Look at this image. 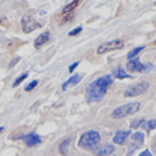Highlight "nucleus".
I'll list each match as a JSON object with an SVG mask.
<instances>
[{
  "instance_id": "18",
  "label": "nucleus",
  "mask_w": 156,
  "mask_h": 156,
  "mask_svg": "<svg viewBox=\"0 0 156 156\" xmlns=\"http://www.w3.org/2000/svg\"><path fill=\"white\" fill-rule=\"evenodd\" d=\"M144 49V46H139V48H136V49H133L132 52H129L128 53V60H132V58H134L137 55H139L140 52Z\"/></svg>"
},
{
  "instance_id": "27",
  "label": "nucleus",
  "mask_w": 156,
  "mask_h": 156,
  "mask_svg": "<svg viewBox=\"0 0 156 156\" xmlns=\"http://www.w3.org/2000/svg\"><path fill=\"white\" fill-rule=\"evenodd\" d=\"M154 45H156V41H155V42H154Z\"/></svg>"
},
{
  "instance_id": "17",
  "label": "nucleus",
  "mask_w": 156,
  "mask_h": 156,
  "mask_svg": "<svg viewBox=\"0 0 156 156\" xmlns=\"http://www.w3.org/2000/svg\"><path fill=\"white\" fill-rule=\"evenodd\" d=\"M113 76L115 77V79H126V77H130V75H128L126 71H124L122 68H117V69L113 72Z\"/></svg>"
},
{
  "instance_id": "12",
  "label": "nucleus",
  "mask_w": 156,
  "mask_h": 156,
  "mask_svg": "<svg viewBox=\"0 0 156 156\" xmlns=\"http://www.w3.org/2000/svg\"><path fill=\"white\" fill-rule=\"evenodd\" d=\"M114 151H115V149H114V147L110 145V144H107V145H103V147H101V148L95 149V152H97L98 156H109V155H112Z\"/></svg>"
},
{
  "instance_id": "13",
  "label": "nucleus",
  "mask_w": 156,
  "mask_h": 156,
  "mask_svg": "<svg viewBox=\"0 0 156 156\" xmlns=\"http://www.w3.org/2000/svg\"><path fill=\"white\" fill-rule=\"evenodd\" d=\"M48 41H50V34L48 31H45V33H42V34L40 35V37L35 40V42H34V46L35 48H41L44 44H46Z\"/></svg>"
},
{
  "instance_id": "24",
  "label": "nucleus",
  "mask_w": 156,
  "mask_h": 156,
  "mask_svg": "<svg viewBox=\"0 0 156 156\" xmlns=\"http://www.w3.org/2000/svg\"><path fill=\"white\" fill-rule=\"evenodd\" d=\"M77 67H79V61H76V62H75V64H72L71 67H69V72H71V73H72V72H73L75 69H76Z\"/></svg>"
},
{
  "instance_id": "20",
  "label": "nucleus",
  "mask_w": 156,
  "mask_h": 156,
  "mask_svg": "<svg viewBox=\"0 0 156 156\" xmlns=\"http://www.w3.org/2000/svg\"><path fill=\"white\" fill-rule=\"evenodd\" d=\"M143 122H144V118H140V119H134V121H132V124H130V128H132V129L141 128Z\"/></svg>"
},
{
  "instance_id": "2",
  "label": "nucleus",
  "mask_w": 156,
  "mask_h": 156,
  "mask_svg": "<svg viewBox=\"0 0 156 156\" xmlns=\"http://www.w3.org/2000/svg\"><path fill=\"white\" fill-rule=\"evenodd\" d=\"M101 143V134L98 130H88L79 139V147L86 151H95Z\"/></svg>"
},
{
  "instance_id": "1",
  "label": "nucleus",
  "mask_w": 156,
  "mask_h": 156,
  "mask_svg": "<svg viewBox=\"0 0 156 156\" xmlns=\"http://www.w3.org/2000/svg\"><path fill=\"white\" fill-rule=\"evenodd\" d=\"M113 79L110 75L106 76H101L97 80L91 82L86 88V98L88 102H99L103 99V97L106 95L109 87L112 86Z\"/></svg>"
},
{
  "instance_id": "6",
  "label": "nucleus",
  "mask_w": 156,
  "mask_h": 156,
  "mask_svg": "<svg viewBox=\"0 0 156 156\" xmlns=\"http://www.w3.org/2000/svg\"><path fill=\"white\" fill-rule=\"evenodd\" d=\"M144 143V133L141 132H136L134 134H132L130 137V145H129V154H133L137 148L143 145Z\"/></svg>"
},
{
  "instance_id": "19",
  "label": "nucleus",
  "mask_w": 156,
  "mask_h": 156,
  "mask_svg": "<svg viewBox=\"0 0 156 156\" xmlns=\"http://www.w3.org/2000/svg\"><path fill=\"white\" fill-rule=\"evenodd\" d=\"M62 15H64V16H62V19H60V20H58L60 25H64V23L69 22L72 18H73V14H72V12H69V14H62Z\"/></svg>"
},
{
  "instance_id": "7",
  "label": "nucleus",
  "mask_w": 156,
  "mask_h": 156,
  "mask_svg": "<svg viewBox=\"0 0 156 156\" xmlns=\"http://www.w3.org/2000/svg\"><path fill=\"white\" fill-rule=\"evenodd\" d=\"M126 69L129 72H143V71L148 69V67L144 65L139 58H132L126 62Z\"/></svg>"
},
{
  "instance_id": "10",
  "label": "nucleus",
  "mask_w": 156,
  "mask_h": 156,
  "mask_svg": "<svg viewBox=\"0 0 156 156\" xmlns=\"http://www.w3.org/2000/svg\"><path fill=\"white\" fill-rule=\"evenodd\" d=\"M23 141H25V144L27 147H35V145H38V144H41V137L38 136V134H35V133H30L27 134V136H25L23 137Z\"/></svg>"
},
{
  "instance_id": "16",
  "label": "nucleus",
  "mask_w": 156,
  "mask_h": 156,
  "mask_svg": "<svg viewBox=\"0 0 156 156\" xmlns=\"http://www.w3.org/2000/svg\"><path fill=\"white\" fill-rule=\"evenodd\" d=\"M80 2H82V0H73V2L69 3L68 5H65L64 10H62V14H69V12H72V11H73L75 8H76L77 5L80 4Z\"/></svg>"
},
{
  "instance_id": "22",
  "label": "nucleus",
  "mask_w": 156,
  "mask_h": 156,
  "mask_svg": "<svg viewBox=\"0 0 156 156\" xmlns=\"http://www.w3.org/2000/svg\"><path fill=\"white\" fill-rule=\"evenodd\" d=\"M37 84H38L37 80H33V82H30L29 84L25 87V91H31L33 88H35V87H37Z\"/></svg>"
},
{
  "instance_id": "9",
  "label": "nucleus",
  "mask_w": 156,
  "mask_h": 156,
  "mask_svg": "<svg viewBox=\"0 0 156 156\" xmlns=\"http://www.w3.org/2000/svg\"><path fill=\"white\" fill-rule=\"evenodd\" d=\"M83 76H84L83 73H73V75H72V76L69 77V79H68L67 82H65L64 84H62V91H67V90L69 88V87L76 86L77 83H79L80 80L83 79Z\"/></svg>"
},
{
  "instance_id": "21",
  "label": "nucleus",
  "mask_w": 156,
  "mask_h": 156,
  "mask_svg": "<svg viewBox=\"0 0 156 156\" xmlns=\"http://www.w3.org/2000/svg\"><path fill=\"white\" fill-rule=\"evenodd\" d=\"M27 76H29V73H23L22 76H19V77H18V79H16V80H15V82H14V87H18V86H19L20 83H22L23 80H25V79H26V77H27Z\"/></svg>"
},
{
  "instance_id": "5",
  "label": "nucleus",
  "mask_w": 156,
  "mask_h": 156,
  "mask_svg": "<svg viewBox=\"0 0 156 156\" xmlns=\"http://www.w3.org/2000/svg\"><path fill=\"white\" fill-rule=\"evenodd\" d=\"M121 48H124V41H122V40L110 41V42L99 45V46H98V49H97V53H98V55H105V53L113 52V50H118V49H121Z\"/></svg>"
},
{
  "instance_id": "4",
  "label": "nucleus",
  "mask_w": 156,
  "mask_h": 156,
  "mask_svg": "<svg viewBox=\"0 0 156 156\" xmlns=\"http://www.w3.org/2000/svg\"><path fill=\"white\" fill-rule=\"evenodd\" d=\"M149 88V83L148 82H139L136 84L129 86L126 90L124 91V97L125 98H133V97H139L143 95L144 92H147Z\"/></svg>"
},
{
  "instance_id": "26",
  "label": "nucleus",
  "mask_w": 156,
  "mask_h": 156,
  "mask_svg": "<svg viewBox=\"0 0 156 156\" xmlns=\"http://www.w3.org/2000/svg\"><path fill=\"white\" fill-rule=\"evenodd\" d=\"M3 130H4V128H3V126H2V128H0V133H2V132H3Z\"/></svg>"
},
{
  "instance_id": "8",
  "label": "nucleus",
  "mask_w": 156,
  "mask_h": 156,
  "mask_svg": "<svg viewBox=\"0 0 156 156\" xmlns=\"http://www.w3.org/2000/svg\"><path fill=\"white\" fill-rule=\"evenodd\" d=\"M130 136V130H118L113 137V143L117 145H124Z\"/></svg>"
},
{
  "instance_id": "28",
  "label": "nucleus",
  "mask_w": 156,
  "mask_h": 156,
  "mask_svg": "<svg viewBox=\"0 0 156 156\" xmlns=\"http://www.w3.org/2000/svg\"><path fill=\"white\" fill-rule=\"evenodd\" d=\"M112 156H114V155H112Z\"/></svg>"
},
{
  "instance_id": "25",
  "label": "nucleus",
  "mask_w": 156,
  "mask_h": 156,
  "mask_svg": "<svg viewBox=\"0 0 156 156\" xmlns=\"http://www.w3.org/2000/svg\"><path fill=\"white\" fill-rule=\"evenodd\" d=\"M139 156H154V155H152L151 152L148 151V149H145V151H143V152H141V154H140Z\"/></svg>"
},
{
  "instance_id": "3",
  "label": "nucleus",
  "mask_w": 156,
  "mask_h": 156,
  "mask_svg": "<svg viewBox=\"0 0 156 156\" xmlns=\"http://www.w3.org/2000/svg\"><path fill=\"white\" fill-rule=\"evenodd\" d=\"M140 107H141V105L139 102H130V103H126V105H121V106H118L117 109L113 110L112 118H115V119L125 118L128 115L136 114L140 110Z\"/></svg>"
},
{
  "instance_id": "23",
  "label": "nucleus",
  "mask_w": 156,
  "mask_h": 156,
  "mask_svg": "<svg viewBox=\"0 0 156 156\" xmlns=\"http://www.w3.org/2000/svg\"><path fill=\"white\" fill-rule=\"evenodd\" d=\"M82 30H83L82 26H79V27H76L75 30H72V31H69V37H73V35L80 34V33H82Z\"/></svg>"
},
{
  "instance_id": "15",
  "label": "nucleus",
  "mask_w": 156,
  "mask_h": 156,
  "mask_svg": "<svg viewBox=\"0 0 156 156\" xmlns=\"http://www.w3.org/2000/svg\"><path fill=\"white\" fill-rule=\"evenodd\" d=\"M69 144H71V139H65L64 141H61V144H60L58 147V151L61 155H67L68 154V148H69Z\"/></svg>"
},
{
  "instance_id": "14",
  "label": "nucleus",
  "mask_w": 156,
  "mask_h": 156,
  "mask_svg": "<svg viewBox=\"0 0 156 156\" xmlns=\"http://www.w3.org/2000/svg\"><path fill=\"white\" fill-rule=\"evenodd\" d=\"M141 128H144L147 132H151L156 128V119H144Z\"/></svg>"
},
{
  "instance_id": "11",
  "label": "nucleus",
  "mask_w": 156,
  "mask_h": 156,
  "mask_svg": "<svg viewBox=\"0 0 156 156\" xmlns=\"http://www.w3.org/2000/svg\"><path fill=\"white\" fill-rule=\"evenodd\" d=\"M22 26H23V30H25L26 33H30V31H33L35 27H37V23L34 22V19L33 18H30V16H25L22 19Z\"/></svg>"
}]
</instances>
